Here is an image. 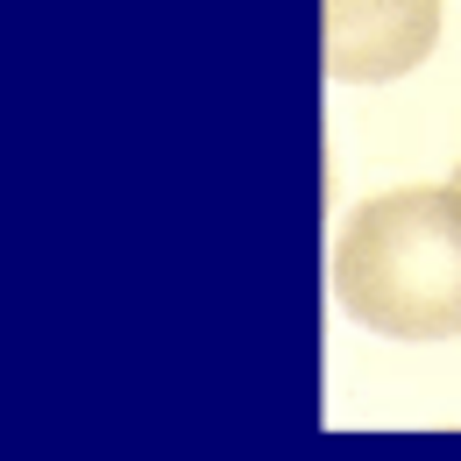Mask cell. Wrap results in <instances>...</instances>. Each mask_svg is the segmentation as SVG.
<instances>
[{"instance_id":"obj_1","label":"cell","mask_w":461,"mask_h":461,"mask_svg":"<svg viewBox=\"0 0 461 461\" xmlns=\"http://www.w3.org/2000/svg\"><path fill=\"white\" fill-rule=\"evenodd\" d=\"M334 298L384 341L461 334V177L398 185L348 213L334 249Z\"/></svg>"},{"instance_id":"obj_3","label":"cell","mask_w":461,"mask_h":461,"mask_svg":"<svg viewBox=\"0 0 461 461\" xmlns=\"http://www.w3.org/2000/svg\"><path fill=\"white\" fill-rule=\"evenodd\" d=\"M455 177H461V171H455Z\"/></svg>"},{"instance_id":"obj_2","label":"cell","mask_w":461,"mask_h":461,"mask_svg":"<svg viewBox=\"0 0 461 461\" xmlns=\"http://www.w3.org/2000/svg\"><path fill=\"white\" fill-rule=\"evenodd\" d=\"M327 71L341 86H384L433 58L440 0H320Z\"/></svg>"}]
</instances>
